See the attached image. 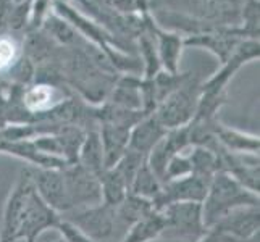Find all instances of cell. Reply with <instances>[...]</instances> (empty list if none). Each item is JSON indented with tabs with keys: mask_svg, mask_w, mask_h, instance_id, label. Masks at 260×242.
<instances>
[{
	"mask_svg": "<svg viewBox=\"0 0 260 242\" xmlns=\"http://www.w3.org/2000/svg\"><path fill=\"white\" fill-rule=\"evenodd\" d=\"M167 128L157 120L154 113H149L134 124L129 132L128 139V150L136 152V154L147 157L150 150L154 149L167 134Z\"/></svg>",
	"mask_w": 260,
	"mask_h": 242,
	"instance_id": "cell-11",
	"label": "cell"
},
{
	"mask_svg": "<svg viewBox=\"0 0 260 242\" xmlns=\"http://www.w3.org/2000/svg\"><path fill=\"white\" fill-rule=\"evenodd\" d=\"M201 97V84L191 76L157 105L154 115L167 129L189 124Z\"/></svg>",
	"mask_w": 260,
	"mask_h": 242,
	"instance_id": "cell-2",
	"label": "cell"
},
{
	"mask_svg": "<svg viewBox=\"0 0 260 242\" xmlns=\"http://www.w3.org/2000/svg\"><path fill=\"white\" fill-rule=\"evenodd\" d=\"M164 217L165 229L162 237L167 239H186L196 242L209 229L204 225L202 203L197 202H176L158 210Z\"/></svg>",
	"mask_w": 260,
	"mask_h": 242,
	"instance_id": "cell-3",
	"label": "cell"
},
{
	"mask_svg": "<svg viewBox=\"0 0 260 242\" xmlns=\"http://www.w3.org/2000/svg\"><path fill=\"white\" fill-rule=\"evenodd\" d=\"M191 173H192L191 161H189V157H187V150H184L181 154H176L168 160V163L165 166V173H164V183L189 176Z\"/></svg>",
	"mask_w": 260,
	"mask_h": 242,
	"instance_id": "cell-25",
	"label": "cell"
},
{
	"mask_svg": "<svg viewBox=\"0 0 260 242\" xmlns=\"http://www.w3.org/2000/svg\"><path fill=\"white\" fill-rule=\"evenodd\" d=\"M196 242H221V237H220L218 232H215V231L209 229L201 239H197Z\"/></svg>",
	"mask_w": 260,
	"mask_h": 242,
	"instance_id": "cell-28",
	"label": "cell"
},
{
	"mask_svg": "<svg viewBox=\"0 0 260 242\" xmlns=\"http://www.w3.org/2000/svg\"><path fill=\"white\" fill-rule=\"evenodd\" d=\"M58 220L60 215L55 210H52L34 189L29 195V200L21 217L20 226H18L16 240L36 242L44 231L55 229Z\"/></svg>",
	"mask_w": 260,
	"mask_h": 242,
	"instance_id": "cell-7",
	"label": "cell"
},
{
	"mask_svg": "<svg viewBox=\"0 0 260 242\" xmlns=\"http://www.w3.org/2000/svg\"><path fill=\"white\" fill-rule=\"evenodd\" d=\"M0 242H13L12 239H4V237H0Z\"/></svg>",
	"mask_w": 260,
	"mask_h": 242,
	"instance_id": "cell-29",
	"label": "cell"
},
{
	"mask_svg": "<svg viewBox=\"0 0 260 242\" xmlns=\"http://www.w3.org/2000/svg\"><path fill=\"white\" fill-rule=\"evenodd\" d=\"M129 132H131V128H128V126L101 123L99 136H101L102 149H104L105 168L115 166L116 161H118L123 157L124 152H126Z\"/></svg>",
	"mask_w": 260,
	"mask_h": 242,
	"instance_id": "cell-14",
	"label": "cell"
},
{
	"mask_svg": "<svg viewBox=\"0 0 260 242\" xmlns=\"http://www.w3.org/2000/svg\"><path fill=\"white\" fill-rule=\"evenodd\" d=\"M99 184H101V197L102 203L116 209L128 195L129 189L123 176L116 171L115 168H105L99 176Z\"/></svg>",
	"mask_w": 260,
	"mask_h": 242,
	"instance_id": "cell-17",
	"label": "cell"
},
{
	"mask_svg": "<svg viewBox=\"0 0 260 242\" xmlns=\"http://www.w3.org/2000/svg\"><path fill=\"white\" fill-rule=\"evenodd\" d=\"M16 57H18L16 44L10 38L0 36V75L7 73V71H10L15 66Z\"/></svg>",
	"mask_w": 260,
	"mask_h": 242,
	"instance_id": "cell-26",
	"label": "cell"
},
{
	"mask_svg": "<svg viewBox=\"0 0 260 242\" xmlns=\"http://www.w3.org/2000/svg\"><path fill=\"white\" fill-rule=\"evenodd\" d=\"M258 195L247 191L225 171L215 173L209 183L207 195L202 202V218L207 229L236 209L258 207Z\"/></svg>",
	"mask_w": 260,
	"mask_h": 242,
	"instance_id": "cell-1",
	"label": "cell"
},
{
	"mask_svg": "<svg viewBox=\"0 0 260 242\" xmlns=\"http://www.w3.org/2000/svg\"><path fill=\"white\" fill-rule=\"evenodd\" d=\"M34 191L32 178H31V168L26 166L21 169L20 178H18L16 184L10 192L4 209V223H2V232L0 237L4 239H12L16 242V231L20 226L21 217L28 205L29 195Z\"/></svg>",
	"mask_w": 260,
	"mask_h": 242,
	"instance_id": "cell-8",
	"label": "cell"
},
{
	"mask_svg": "<svg viewBox=\"0 0 260 242\" xmlns=\"http://www.w3.org/2000/svg\"><path fill=\"white\" fill-rule=\"evenodd\" d=\"M154 210H155L154 203L150 200L128 192V195L124 197V200L115 209V218L116 221H121L123 225L131 226L133 223L139 221L141 218H144L146 215H149Z\"/></svg>",
	"mask_w": 260,
	"mask_h": 242,
	"instance_id": "cell-20",
	"label": "cell"
},
{
	"mask_svg": "<svg viewBox=\"0 0 260 242\" xmlns=\"http://www.w3.org/2000/svg\"><path fill=\"white\" fill-rule=\"evenodd\" d=\"M186 46H199L212 50L215 55L220 58L221 63H225L226 60L235 53L236 47L239 46V41L231 38V36H213V34H201L196 38H189L184 41Z\"/></svg>",
	"mask_w": 260,
	"mask_h": 242,
	"instance_id": "cell-19",
	"label": "cell"
},
{
	"mask_svg": "<svg viewBox=\"0 0 260 242\" xmlns=\"http://www.w3.org/2000/svg\"><path fill=\"white\" fill-rule=\"evenodd\" d=\"M210 179H205L196 175H189L173 181L164 183L162 192H160L158 199L154 202L155 210H162L170 203L176 202H197L202 203L205 195H207Z\"/></svg>",
	"mask_w": 260,
	"mask_h": 242,
	"instance_id": "cell-10",
	"label": "cell"
},
{
	"mask_svg": "<svg viewBox=\"0 0 260 242\" xmlns=\"http://www.w3.org/2000/svg\"><path fill=\"white\" fill-rule=\"evenodd\" d=\"M20 102L26 113L38 116V123L46 120L47 113L61 103L58 98V89L50 83H38L24 89Z\"/></svg>",
	"mask_w": 260,
	"mask_h": 242,
	"instance_id": "cell-12",
	"label": "cell"
},
{
	"mask_svg": "<svg viewBox=\"0 0 260 242\" xmlns=\"http://www.w3.org/2000/svg\"><path fill=\"white\" fill-rule=\"evenodd\" d=\"M158 34V60L160 65L168 73H178V60L181 53L183 41L178 34H168L164 31H157Z\"/></svg>",
	"mask_w": 260,
	"mask_h": 242,
	"instance_id": "cell-23",
	"label": "cell"
},
{
	"mask_svg": "<svg viewBox=\"0 0 260 242\" xmlns=\"http://www.w3.org/2000/svg\"><path fill=\"white\" fill-rule=\"evenodd\" d=\"M162 186H164L162 181H160L155 176V173L149 168L147 161H144L133 179L129 192L142 197V199H147L154 203L158 199L160 192H162Z\"/></svg>",
	"mask_w": 260,
	"mask_h": 242,
	"instance_id": "cell-21",
	"label": "cell"
},
{
	"mask_svg": "<svg viewBox=\"0 0 260 242\" xmlns=\"http://www.w3.org/2000/svg\"><path fill=\"white\" fill-rule=\"evenodd\" d=\"M144 161H146V157H142V155L136 154V152L126 149V152L123 154V157L118 161H116V165L112 166V168H115L116 171H118L123 176V179L126 181L128 189H129L134 176H136L138 169L141 168V165L144 163Z\"/></svg>",
	"mask_w": 260,
	"mask_h": 242,
	"instance_id": "cell-24",
	"label": "cell"
},
{
	"mask_svg": "<svg viewBox=\"0 0 260 242\" xmlns=\"http://www.w3.org/2000/svg\"><path fill=\"white\" fill-rule=\"evenodd\" d=\"M65 179V189L71 210L92 207L101 203V184L99 178L89 173L81 165L73 163L61 169Z\"/></svg>",
	"mask_w": 260,
	"mask_h": 242,
	"instance_id": "cell-4",
	"label": "cell"
},
{
	"mask_svg": "<svg viewBox=\"0 0 260 242\" xmlns=\"http://www.w3.org/2000/svg\"><path fill=\"white\" fill-rule=\"evenodd\" d=\"M65 220L73 223L76 228L81 229L94 242H102L105 239H109L113 234L116 226L115 209L102 202L92 205V207L70 210L67 212Z\"/></svg>",
	"mask_w": 260,
	"mask_h": 242,
	"instance_id": "cell-6",
	"label": "cell"
},
{
	"mask_svg": "<svg viewBox=\"0 0 260 242\" xmlns=\"http://www.w3.org/2000/svg\"><path fill=\"white\" fill-rule=\"evenodd\" d=\"M165 229L164 217L158 210L150 212L144 218L133 223L128 226V232L124 234L121 242H152L158 237H162Z\"/></svg>",
	"mask_w": 260,
	"mask_h": 242,
	"instance_id": "cell-16",
	"label": "cell"
},
{
	"mask_svg": "<svg viewBox=\"0 0 260 242\" xmlns=\"http://www.w3.org/2000/svg\"><path fill=\"white\" fill-rule=\"evenodd\" d=\"M78 165L86 168L89 173L95 175L97 178L105 169V160H104V149L101 136L97 129H89L86 132V137L83 141V146L78 154Z\"/></svg>",
	"mask_w": 260,
	"mask_h": 242,
	"instance_id": "cell-15",
	"label": "cell"
},
{
	"mask_svg": "<svg viewBox=\"0 0 260 242\" xmlns=\"http://www.w3.org/2000/svg\"><path fill=\"white\" fill-rule=\"evenodd\" d=\"M110 103L115 107H120V109L142 112L141 79L133 76H123L113 87Z\"/></svg>",
	"mask_w": 260,
	"mask_h": 242,
	"instance_id": "cell-18",
	"label": "cell"
},
{
	"mask_svg": "<svg viewBox=\"0 0 260 242\" xmlns=\"http://www.w3.org/2000/svg\"><path fill=\"white\" fill-rule=\"evenodd\" d=\"M187 157H189L191 168H192L191 175L201 176L205 179H212L215 173L220 171L218 155L207 147L192 146L187 149Z\"/></svg>",
	"mask_w": 260,
	"mask_h": 242,
	"instance_id": "cell-22",
	"label": "cell"
},
{
	"mask_svg": "<svg viewBox=\"0 0 260 242\" xmlns=\"http://www.w3.org/2000/svg\"><path fill=\"white\" fill-rule=\"evenodd\" d=\"M258 207H243L223 217L212 231L218 232L221 242H258Z\"/></svg>",
	"mask_w": 260,
	"mask_h": 242,
	"instance_id": "cell-5",
	"label": "cell"
},
{
	"mask_svg": "<svg viewBox=\"0 0 260 242\" xmlns=\"http://www.w3.org/2000/svg\"><path fill=\"white\" fill-rule=\"evenodd\" d=\"M213 134L217 137L218 144L231 152V154H250V155H258L260 149V141L255 134H247L243 131L228 128L225 124H221L218 120L213 123Z\"/></svg>",
	"mask_w": 260,
	"mask_h": 242,
	"instance_id": "cell-13",
	"label": "cell"
},
{
	"mask_svg": "<svg viewBox=\"0 0 260 242\" xmlns=\"http://www.w3.org/2000/svg\"><path fill=\"white\" fill-rule=\"evenodd\" d=\"M31 168V178L34 189L38 195L46 202L52 210L58 215L71 210L68 195L65 189V179L61 169H49V168Z\"/></svg>",
	"mask_w": 260,
	"mask_h": 242,
	"instance_id": "cell-9",
	"label": "cell"
},
{
	"mask_svg": "<svg viewBox=\"0 0 260 242\" xmlns=\"http://www.w3.org/2000/svg\"><path fill=\"white\" fill-rule=\"evenodd\" d=\"M55 229L61 234V240L63 242H94L91 237H87L81 229L76 228L73 223L61 217L57 223Z\"/></svg>",
	"mask_w": 260,
	"mask_h": 242,
	"instance_id": "cell-27",
	"label": "cell"
}]
</instances>
